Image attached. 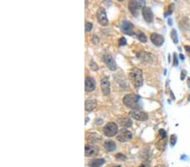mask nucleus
Here are the masks:
<instances>
[{
    "mask_svg": "<svg viewBox=\"0 0 190 167\" xmlns=\"http://www.w3.org/2000/svg\"><path fill=\"white\" fill-rule=\"evenodd\" d=\"M129 79L135 88H139L143 85V83H144L143 72L138 68H134L129 72Z\"/></svg>",
    "mask_w": 190,
    "mask_h": 167,
    "instance_id": "nucleus-1",
    "label": "nucleus"
},
{
    "mask_svg": "<svg viewBox=\"0 0 190 167\" xmlns=\"http://www.w3.org/2000/svg\"><path fill=\"white\" fill-rule=\"evenodd\" d=\"M139 101V96L137 95H134V94L126 95L123 99V102L127 107L135 109V110H138Z\"/></svg>",
    "mask_w": 190,
    "mask_h": 167,
    "instance_id": "nucleus-2",
    "label": "nucleus"
},
{
    "mask_svg": "<svg viewBox=\"0 0 190 167\" xmlns=\"http://www.w3.org/2000/svg\"><path fill=\"white\" fill-rule=\"evenodd\" d=\"M118 124L115 123V122H108V123L103 128V133H104V134H105V136H107V137H108V138H111V137L115 136V135L118 133Z\"/></svg>",
    "mask_w": 190,
    "mask_h": 167,
    "instance_id": "nucleus-3",
    "label": "nucleus"
},
{
    "mask_svg": "<svg viewBox=\"0 0 190 167\" xmlns=\"http://www.w3.org/2000/svg\"><path fill=\"white\" fill-rule=\"evenodd\" d=\"M144 1H130L128 3V9L130 10L134 16H138L139 15V12L142 8H144Z\"/></svg>",
    "mask_w": 190,
    "mask_h": 167,
    "instance_id": "nucleus-4",
    "label": "nucleus"
},
{
    "mask_svg": "<svg viewBox=\"0 0 190 167\" xmlns=\"http://www.w3.org/2000/svg\"><path fill=\"white\" fill-rule=\"evenodd\" d=\"M96 16H97V20L98 22L102 26H108V20H107V13H106V10L104 8L100 7L97 10V13H96Z\"/></svg>",
    "mask_w": 190,
    "mask_h": 167,
    "instance_id": "nucleus-5",
    "label": "nucleus"
},
{
    "mask_svg": "<svg viewBox=\"0 0 190 167\" xmlns=\"http://www.w3.org/2000/svg\"><path fill=\"white\" fill-rule=\"evenodd\" d=\"M132 138H133L132 133H130V131H128L127 129H123V128L118 132V133L117 134V139L122 143L129 141Z\"/></svg>",
    "mask_w": 190,
    "mask_h": 167,
    "instance_id": "nucleus-6",
    "label": "nucleus"
},
{
    "mask_svg": "<svg viewBox=\"0 0 190 167\" xmlns=\"http://www.w3.org/2000/svg\"><path fill=\"white\" fill-rule=\"evenodd\" d=\"M121 30L123 32L128 35V36H133L135 35V31H134V25L129 22L128 20H123V23L121 25Z\"/></svg>",
    "mask_w": 190,
    "mask_h": 167,
    "instance_id": "nucleus-7",
    "label": "nucleus"
},
{
    "mask_svg": "<svg viewBox=\"0 0 190 167\" xmlns=\"http://www.w3.org/2000/svg\"><path fill=\"white\" fill-rule=\"evenodd\" d=\"M129 116L138 121H146L148 119V115L144 111H139V110H134V111H130Z\"/></svg>",
    "mask_w": 190,
    "mask_h": 167,
    "instance_id": "nucleus-8",
    "label": "nucleus"
},
{
    "mask_svg": "<svg viewBox=\"0 0 190 167\" xmlns=\"http://www.w3.org/2000/svg\"><path fill=\"white\" fill-rule=\"evenodd\" d=\"M142 14L145 21H147L148 23H151L153 20H154V14L152 10L147 6H144V8L142 9Z\"/></svg>",
    "mask_w": 190,
    "mask_h": 167,
    "instance_id": "nucleus-9",
    "label": "nucleus"
},
{
    "mask_svg": "<svg viewBox=\"0 0 190 167\" xmlns=\"http://www.w3.org/2000/svg\"><path fill=\"white\" fill-rule=\"evenodd\" d=\"M103 60H104V62H105L106 65L108 67L109 69H111L112 71H114V70L117 69V64H116L114 59H113V58H112L111 55L106 54V55L104 56V58H103Z\"/></svg>",
    "mask_w": 190,
    "mask_h": 167,
    "instance_id": "nucleus-10",
    "label": "nucleus"
},
{
    "mask_svg": "<svg viewBox=\"0 0 190 167\" xmlns=\"http://www.w3.org/2000/svg\"><path fill=\"white\" fill-rule=\"evenodd\" d=\"M99 152V149L94 145H86L85 148V153L86 157H92L97 155Z\"/></svg>",
    "mask_w": 190,
    "mask_h": 167,
    "instance_id": "nucleus-11",
    "label": "nucleus"
},
{
    "mask_svg": "<svg viewBox=\"0 0 190 167\" xmlns=\"http://www.w3.org/2000/svg\"><path fill=\"white\" fill-rule=\"evenodd\" d=\"M85 91L86 92H91L95 89L96 84H95V79L91 77H86L85 78Z\"/></svg>",
    "mask_w": 190,
    "mask_h": 167,
    "instance_id": "nucleus-12",
    "label": "nucleus"
},
{
    "mask_svg": "<svg viewBox=\"0 0 190 167\" xmlns=\"http://www.w3.org/2000/svg\"><path fill=\"white\" fill-rule=\"evenodd\" d=\"M101 87H102V93L105 95H108L111 93V89H110V82H109L108 78H103L101 81Z\"/></svg>",
    "mask_w": 190,
    "mask_h": 167,
    "instance_id": "nucleus-13",
    "label": "nucleus"
},
{
    "mask_svg": "<svg viewBox=\"0 0 190 167\" xmlns=\"http://www.w3.org/2000/svg\"><path fill=\"white\" fill-rule=\"evenodd\" d=\"M151 42H153L154 45L157 46H161L164 43V37L161 35H159V34H156V33H153L151 35Z\"/></svg>",
    "mask_w": 190,
    "mask_h": 167,
    "instance_id": "nucleus-14",
    "label": "nucleus"
},
{
    "mask_svg": "<svg viewBox=\"0 0 190 167\" xmlns=\"http://www.w3.org/2000/svg\"><path fill=\"white\" fill-rule=\"evenodd\" d=\"M97 102L94 99H90L85 101V110L87 111H91L96 107Z\"/></svg>",
    "mask_w": 190,
    "mask_h": 167,
    "instance_id": "nucleus-15",
    "label": "nucleus"
},
{
    "mask_svg": "<svg viewBox=\"0 0 190 167\" xmlns=\"http://www.w3.org/2000/svg\"><path fill=\"white\" fill-rule=\"evenodd\" d=\"M118 122L120 124L121 127L123 128H129L132 126V121L129 119V118L127 117H121L118 118Z\"/></svg>",
    "mask_w": 190,
    "mask_h": 167,
    "instance_id": "nucleus-16",
    "label": "nucleus"
},
{
    "mask_svg": "<svg viewBox=\"0 0 190 167\" xmlns=\"http://www.w3.org/2000/svg\"><path fill=\"white\" fill-rule=\"evenodd\" d=\"M88 140L91 142V143H93V144H95V143H99L100 141L102 140V138L101 136L96 133H91L90 134L88 135Z\"/></svg>",
    "mask_w": 190,
    "mask_h": 167,
    "instance_id": "nucleus-17",
    "label": "nucleus"
},
{
    "mask_svg": "<svg viewBox=\"0 0 190 167\" xmlns=\"http://www.w3.org/2000/svg\"><path fill=\"white\" fill-rule=\"evenodd\" d=\"M105 160L104 159H95L89 162V166L91 167H100L105 164Z\"/></svg>",
    "mask_w": 190,
    "mask_h": 167,
    "instance_id": "nucleus-18",
    "label": "nucleus"
},
{
    "mask_svg": "<svg viewBox=\"0 0 190 167\" xmlns=\"http://www.w3.org/2000/svg\"><path fill=\"white\" fill-rule=\"evenodd\" d=\"M104 148L107 151H113L116 149V144L112 140H107L104 143Z\"/></svg>",
    "mask_w": 190,
    "mask_h": 167,
    "instance_id": "nucleus-19",
    "label": "nucleus"
},
{
    "mask_svg": "<svg viewBox=\"0 0 190 167\" xmlns=\"http://www.w3.org/2000/svg\"><path fill=\"white\" fill-rule=\"evenodd\" d=\"M136 36H137V38L141 42L145 43L147 42V37H146V36H145L143 32H141V31H139V32L136 33Z\"/></svg>",
    "mask_w": 190,
    "mask_h": 167,
    "instance_id": "nucleus-20",
    "label": "nucleus"
},
{
    "mask_svg": "<svg viewBox=\"0 0 190 167\" xmlns=\"http://www.w3.org/2000/svg\"><path fill=\"white\" fill-rule=\"evenodd\" d=\"M171 38L172 40L173 41L174 43H177L178 42V39H177V31L176 30H172V32H171Z\"/></svg>",
    "mask_w": 190,
    "mask_h": 167,
    "instance_id": "nucleus-21",
    "label": "nucleus"
},
{
    "mask_svg": "<svg viewBox=\"0 0 190 167\" xmlns=\"http://www.w3.org/2000/svg\"><path fill=\"white\" fill-rule=\"evenodd\" d=\"M177 136L175 134H172L171 135V138H170V144H171V146H174L175 144H176V143H177Z\"/></svg>",
    "mask_w": 190,
    "mask_h": 167,
    "instance_id": "nucleus-22",
    "label": "nucleus"
},
{
    "mask_svg": "<svg viewBox=\"0 0 190 167\" xmlns=\"http://www.w3.org/2000/svg\"><path fill=\"white\" fill-rule=\"evenodd\" d=\"M115 156H116V159L118 160V161H125V160L127 159V157L125 156L124 154H120V153H119V154H117Z\"/></svg>",
    "mask_w": 190,
    "mask_h": 167,
    "instance_id": "nucleus-23",
    "label": "nucleus"
},
{
    "mask_svg": "<svg viewBox=\"0 0 190 167\" xmlns=\"http://www.w3.org/2000/svg\"><path fill=\"white\" fill-rule=\"evenodd\" d=\"M90 67H91V69H92V70H94V71H96V70H98V65L95 63L94 61H91V63H90Z\"/></svg>",
    "mask_w": 190,
    "mask_h": 167,
    "instance_id": "nucleus-24",
    "label": "nucleus"
},
{
    "mask_svg": "<svg viewBox=\"0 0 190 167\" xmlns=\"http://www.w3.org/2000/svg\"><path fill=\"white\" fill-rule=\"evenodd\" d=\"M118 44H119V46H125L127 44V41L124 37H121L118 41Z\"/></svg>",
    "mask_w": 190,
    "mask_h": 167,
    "instance_id": "nucleus-25",
    "label": "nucleus"
},
{
    "mask_svg": "<svg viewBox=\"0 0 190 167\" xmlns=\"http://www.w3.org/2000/svg\"><path fill=\"white\" fill-rule=\"evenodd\" d=\"M92 27H93L92 23H90V22H86L85 23V30L86 31H91L92 30Z\"/></svg>",
    "mask_w": 190,
    "mask_h": 167,
    "instance_id": "nucleus-26",
    "label": "nucleus"
},
{
    "mask_svg": "<svg viewBox=\"0 0 190 167\" xmlns=\"http://www.w3.org/2000/svg\"><path fill=\"white\" fill-rule=\"evenodd\" d=\"M159 134H160L161 138H166V137H167V133H166V131L164 129H160L159 130Z\"/></svg>",
    "mask_w": 190,
    "mask_h": 167,
    "instance_id": "nucleus-27",
    "label": "nucleus"
},
{
    "mask_svg": "<svg viewBox=\"0 0 190 167\" xmlns=\"http://www.w3.org/2000/svg\"><path fill=\"white\" fill-rule=\"evenodd\" d=\"M172 11H173V4H172V5H170V6H169L168 11H167V12L165 13V16H167V15L171 14L172 13Z\"/></svg>",
    "mask_w": 190,
    "mask_h": 167,
    "instance_id": "nucleus-28",
    "label": "nucleus"
},
{
    "mask_svg": "<svg viewBox=\"0 0 190 167\" xmlns=\"http://www.w3.org/2000/svg\"><path fill=\"white\" fill-rule=\"evenodd\" d=\"M186 74H187V73H186V71H184V70H183V71H182V76H181V80H184V78L186 77Z\"/></svg>",
    "mask_w": 190,
    "mask_h": 167,
    "instance_id": "nucleus-29",
    "label": "nucleus"
},
{
    "mask_svg": "<svg viewBox=\"0 0 190 167\" xmlns=\"http://www.w3.org/2000/svg\"><path fill=\"white\" fill-rule=\"evenodd\" d=\"M177 64H178V62L177 60V55L176 53H174V66H177Z\"/></svg>",
    "mask_w": 190,
    "mask_h": 167,
    "instance_id": "nucleus-30",
    "label": "nucleus"
},
{
    "mask_svg": "<svg viewBox=\"0 0 190 167\" xmlns=\"http://www.w3.org/2000/svg\"><path fill=\"white\" fill-rule=\"evenodd\" d=\"M184 48H185V50L187 51L188 53H190V46H185Z\"/></svg>",
    "mask_w": 190,
    "mask_h": 167,
    "instance_id": "nucleus-31",
    "label": "nucleus"
},
{
    "mask_svg": "<svg viewBox=\"0 0 190 167\" xmlns=\"http://www.w3.org/2000/svg\"><path fill=\"white\" fill-rule=\"evenodd\" d=\"M139 167H147V164L146 163H142Z\"/></svg>",
    "mask_w": 190,
    "mask_h": 167,
    "instance_id": "nucleus-32",
    "label": "nucleus"
},
{
    "mask_svg": "<svg viewBox=\"0 0 190 167\" xmlns=\"http://www.w3.org/2000/svg\"><path fill=\"white\" fill-rule=\"evenodd\" d=\"M180 58H181V59H183V60H184V56H183V54H180Z\"/></svg>",
    "mask_w": 190,
    "mask_h": 167,
    "instance_id": "nucleus-33",
    "label": "nucleus"
},
{
    "mask_svg": "<svg viewBox=\"0 0 190 167\" xmlns=\"http://www.w3.org/2000/svg\"><path fill=\"white\" fill-rule=\"evenodd\" d=\"M115 167H121L120 165H118V166H115Z\"/></svg>",
    "mask_w": 190,
    "mask_h": 167,
    "instance_id": "nucleus-34",
    "label": "nucleus"
}]
</instances>
